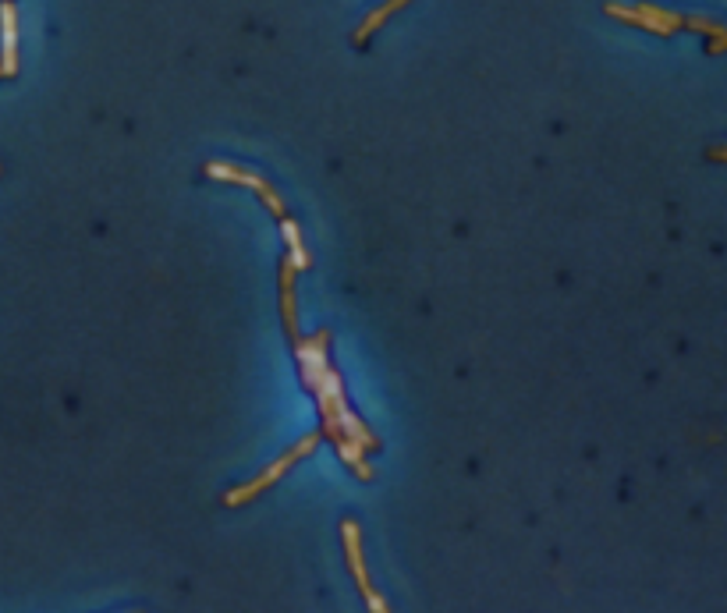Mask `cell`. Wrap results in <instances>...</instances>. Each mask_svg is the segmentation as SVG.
<instances>
[{
  "label": "cell",
  "mask_w": 727,
  "mask_h": 613,
  "mask_svg": "<svg viewBox=\"0 0 727 613\" xmlns=\"http://www.w3.org/2000/svg\"><path fill=\"white\" fill-rule=\"evenodd\" d=\"M330 351V330H320L313 337H298L295 341V358H298V373H302V383L316 394V408H320L323 419V436L330 440H355L366 451H376L380 447V436L369 433V426L359 419V415L348 408V394H344V376L337 373L327 358Z\"/></svg>",
  "instance_id": "obj_1"
},
{
  "label": "cell",
  "mask_w": 727,
  "mask_h": 613,
  "mask_svg": "<svg viewBox=\"0 0 727 613\" xmlns=\"http://www.w3.org/2000/svg\"><path fill=\"white\" fill-rule=\"evenodd\" d=\"M320 440H323V433H309V436H302V440L291 447V451H284L281 458L274 461V465H266L263 472L256 475L252 482H245V486H235V489H227L224 493V504L227 507H245V504H252V500L263 493V489H270V486H277V482L288 475V468H295L302 458H309V454L320 447Z\"/></svg>",
  "instance_id": "obj_2"
},
{
  "label": "cell",
  "mask_w": 727,
  "mask_h": 613,
  "mask_svg": "<svg viewBox=\"0 0 727 613\" xmlns=\"http://www.w3.org/2000/svg\"><path fill=\"white\" fill-rule=\"evenodd\" d=\"M206 178L227 181V185L252 188V192H256L259 199L266 202V210L274 213V217H281V220H284V213H288V206H284L281 192H277V188L270 185V181H266L259 171H249V167H238V163H227V160H210V163H206Z\"/></svg>",
  "instance_id": "obj_3"
},
{
  "label": "cell",
  "mask_w": 727,
  "mask_h": 613,
  "mask_svg": "<svg viewBox=\"0 0 727 613\" xmlns=\"http://www.w3.org/2000/svg\"><path fill=\"white\" fill-rule=\"evenodd\" d=\"M341 543H344V557H348V567H352L355 585H359V592H362V599H366V606L373 613H387V599L373 589V582H369L366 550H362V532H359V525H355L352 518L341 521Z\"/></svg>",
  "instance_id": "obj_4"
},
{
  "label": "cell",
  "mask_w": 727,
  "mask_h": 613,
  "mask_svg": "<svg viewBox=\"0 0 727 613\" xmlns=\"http://www.w3.org/2000/svg\"><path fill=\"white\" fill-rule=\"evenodd\" d=\"M0 71L4 78L18 75V11L11 0H0Z\"/></svg>",
  "instance_id": "obj_5"
},
{
  "label": "cell",
  "mask_w": 727,
  "mask_h": 613,
  "mask_svg": "<svg viewBox=\"0 0 727 613\" xmlns=\"http://www.w3.org/2000/svg\"><path fill=\"white\" fill-rule=\"evenodd\" d=\"M295 263H291L288 256H284L281 263V316H284V330H288L291 344L298 341V312H295Z\"/></svg>",
  "instance_id": "obj_6"
},
{
  "label": "cell",
  "mask_w": 727,
  "mask_h": 613,
  "mask_svg": "<svg viewBox=\"0 0 727 613\" xmlns=\"http://www.w3.org/2000/svg\"><path fill=\"white\" fill-rule=\"evenodd\" d=\"M281 234H284V245H288V259L295 263V270H309V266H313V256H309V249H305L302 231H298L295 220L284 217L281 220Z\"/></svg>",
  "instance_id": "obj_7"
},
{
  "label": "cell",
  "mask_w": 727,
  "mask_h": 613,
  "mask_svg": "<svg viewBox=\"0 0 727 613\" xmlns=\"http://www.w3.org/2000/svg\"><path fill=\"white\" fill-rule=\"evenodd\" d=\"M405 4H408V0H384V4H380L376 11H369L366 22H362L359 29H355V43H359V47H362V43H369V36H373V32L380 29V25H384L387 18L394 15V11L405 8Z\"/></svg>",
  "instance_id": "obj_8"
},
{
  "label": "cell",
  "mask_w": 727,
  "mask_h": 613,
  "mask_svg": "<svg viewBox=\"0 0 727 613\" xmlns=\"http://www.w3.org/2000/svg\"><path fill=\"white\" fill-rule=\"evenodd\" d=\"M681 29H696V32H703V36H710V39H727L724 22H713V18L685 15V18H681Z\"/></svg>",
  "instance_id": "obj_9"
},
{
  "label": "cell",
  "mask_w": 727,
  "mask_h": 613,
  "mask_svg": "<svg viewBox=\"0 0 727 613\" xmlns=\"http://www.w3.org/2000/svg\"><path fill=\"white\" fill-rule=\"evenodd\" d=\"M0 78H4V71H0Z\"/></svg>",
  "instance_id": "obj_10"
}]
</instances>
